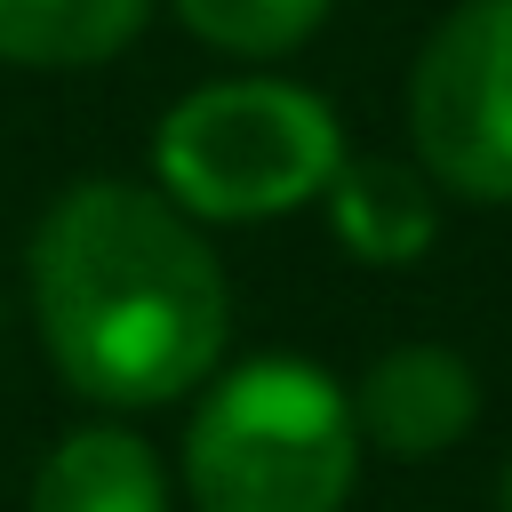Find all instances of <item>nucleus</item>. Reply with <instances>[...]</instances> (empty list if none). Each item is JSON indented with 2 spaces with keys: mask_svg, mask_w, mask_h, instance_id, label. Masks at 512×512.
I'll return each mask as SVG.
<instances>
[{
  "mask_svg": "<svg viewBox=\"0 0 512 512\" xmlns=\"http://www.w3.org/2000/svg\"><path fill=\"white\" fill-rule=\"evenodd\" d=\"M40 336L72 392L160 408L224 352V272L208 240L136 184H72L32 240Z\"/></svg>",
  "mask_w": 512,
  "mask_h": 512,
  "instance_id": "1",
  "label": "nucleus"
},
{
  "mask_svg": "<svg viewBox=\"0 0 512 512\" xmlns=\"http://www.w3.org/2000/svg\"><path fill=\"white\" fill-rule=\"evenodd\" d=\"M352 400L312 360L232 368L184 440V480L200 512H344L352 496Z\"/></svg>",
  "mask_w": 512,
  "mask_h": 512,
  "instance_id": "2",
  "label": "nucleus"
},
{
  "mask_svg": "<svg viewBox=\"0 0 512 512\" xmlns=\"http://www.w3.org/2000/svg\"><path fill=\"white\" fill-rule=\"evenodd\" d=\"M152 160H160V184L176 208L256 224V216H280V208L328 192V176L344 168V136L312 88L216 80V88H192L160 120Z\"/></svg>",
  "mask_w": 512,
  "mask_h": 512,
  "instance_id": "3",
  "label": "nucleus"
},
{
  "mask_svg": "<svg viewBox=\"0 0 512 512\" xmlns=\"http://www.w3.org/2000/svg\"><path fill=\"white\" fill-rule=\"evenodd\" d=\"M408 128L464 200H512V0H456L416 56Z\"/></svg>",
  "mask_w": 512,
  "mask_h": 512,
  "instance_id": "4",
  "label": "nucleus"
},
{
  "mask_svg": "<svg viewBox=\"0 0 512 512\" xmlns=\"http://www.w3.org/2000/svg\"><path fill=\"white\" fill-rule=\"evenodd\" d=\"M480 416V384L448 344H400L360 376L352 424L392 456H440Z\"/></svg>",
  "mask_w": 512,
  "mask_h": 512,
  "instance_id": "5",
  "label": "nucleus"
},
{
  "mask_svg": "<svg viewBox=\"0 0 512 512\" xmlns=\"http://www.w3.org/2000/svg\"><path fill=\"white\" fill-rule=\"evenodd\" d=\"M32 512H168L160 464L136 432H72L48 448L40 480H32Z\"/></svg>",
  "mask_w": 512,
  "mask_h": 512,
  "instance_id": "6",
  "label": "nucleus"
},
{
  "mask_svg": "<svg viewBox=\"0 0 512 512\" xmlns=\"http://www.w3.org/2000/svg\"><path fill=\"white\" fill-rule=\"evenodd\" d=\"M328 224H336V240L352 256L408 264V256L432 248L440 216H432V192H424L416 168H400V160H344L328 176Z\"/></svg>",
  "mask_w": 512,
  "mask_h": 512,
  "instance_id": "7",
  "label": "nucleus"
},
{
  "mask_svg": "<svg viewBox=\"0 0 512 512\" xmlns=\"http://www.w3.org/2000/svg\"><path fill=\"white\" fill-rule=\"evenodd\" d=\"M152 0H0V56L8 64H104L144 32Z\"/></svg>",
  "mask_w": 512,
  "mask_h": 512,
  "instance_id": "8",
  "label": "nucleus"
},
{
  "mask_svg": "<svg viewBox=\"0 0 512 512\" xmlns=\"http://www.w3.org/2000/svg\"><path fill=\"white\" fill-rule=\"evenodd\" d=\"M176 16L232 56H288L296 40L320 32L328 0H176Z\"/></svg>",
  "mask_w": 512,
  "mask_h": 512,
  "instance_id": "9",
  "label": "nucleus"
},
{
  "mask_svg": "<svg viewBox=\"0 0 512 512\" xmlns=\"http://www.w3.org/2000/svg\"><path fill=\"white\" fill-rule=\"evenodd\" d=\"M504 512H512V472H504Z\"/></svg>",
  "mask_w": 512,
  "mask_h": 512,
  "instance_id": "10",
  "label": "nucleus"
}]
</instances>
